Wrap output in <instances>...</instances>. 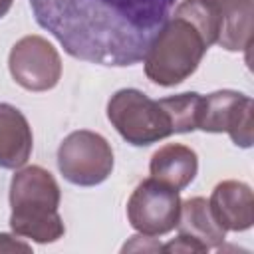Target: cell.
<instances>
[{
    "label": "cell",
    "instance_id": "6da1fadb",
    "mask_svg": "<svg viewBox=\"0 0 254 254\" xmlns=\"http://www.w3.org/2000/svg\"><path fill=\"white\" fill-rule=\"evenodd\" d=\"M177 0H30L40 28L75 60L127 67L139 64Z\"/></svg>",
    "mask_w": 254,
    "mask_h": 254
},
{
    "label": "cell",
    "instance_id": "9c48e42d",
    "mask_svg": "<svg viewBox=\"0 0 254 254\" xmlns=\"http://www.w3.org/2000/svg\"><path fill=\"white\" fill-rule=\"evenodd\" d=\"M216 222L228 232H244L254 224V194L242 181H220L208 198Z\"/></svg>",
    "mask_w": 254,
    "mask_h": 254
},
{
    "label": "cell",
    "instance_id": "7a4b0ae2",
    "mask_svg": "<svg viewBox=\"0 0 254 254\" xmlns=\"http://www.w3.org/2000/svg\"><path fill=\"white\" fill-rule=\"evenodd\" d=\"M218 16L210 0H183L153 38L143 64L145 75L161 85L175 87L189 79L206 50L216 44Z\"/></svg>",
    "mask_w": 254,
    "mask_h": 254
},
{
    "label": "cell",
    "instance_id": "4fadbf2b",
    "mask_svg": "<svg viewBox=\"0 0 254 254\" xmlns=\"http://www.w3.org/2000/svg\"><path fill=\"white\" fill-rule=\"evenodd\" d=\"M177 232L198 242L206 252L210 248H218L226 238V230L216 222L210 204L204 196H190L181 202Z\"/></svg>",
    "mask_w": 254,
    "mask_h": 254
},
{
    "label": "cell",
    "instance_id": "277c9868",
    "mask_svg": "<svg viewBox=\"0 0 254 254\" xmlns=\"http://www.w3.org/2000/svg\"><path fill=\"white\" fill-rule=\"evenodd\" d=\"M10 228L16 236L50 244L64 236L60 216L62 190L50 171L40 165L20 167L10 181Z\"/></svg>",
    "mask_w": 254,
    "mask_h": 254
},
{
    "label": "cell",
    "instance_id": "2e32d148",
    "mask_svg": "<svg viewBox=\"0 0 254 254\" xmlns=\"http://www.w3.org/2000/svg\"><path fill=\"white\" fill-rule=\"evenodd\" d=\"M151 236H145V234H137V236H131V240L121 248L123 252H129V250H161V244L159 242H153V244H147Z\"/></svg>",
    "mask_w": 254,
    "mask_h": 254
},
{
    "label": "cell",
    "instance_id": "9a60e30c",
    "mask_svg": "<svg viewBox=\"0 0 254 254\" xmlns=\"http://www.w3.org/2000/svg\"><path fill=\"white\" fill-rule=\"evenodd\" d=\"M0 252H32V246L20 238H16V234H6L0 232Z\"/></svg>",
    "mask_w": 254,
    "mask_h": 254
},
{
    "label": "cell",
    "instance_id": "7c38bea8",
    "mask_svg": "<svg viewBox=\"0 0 254 254\" xmlns=\"http://www.w3.org/2000/svg\"><path fill=\"white\" fill-rule=\"evenodd\" d=\"M218 16L216 44L226 52H244L252 44V0H210Z\"/></svg>",
    "mask_w": 254,
    "mask_h": 254
},
{
    "label": "cell",
    "instance_id": "3957f363",
    "mask_svg": "<svg viewBox=\"0 0 254 254\" xmlns=\"http://www.w3.org/2000/svg\"><path fill=\"white\" fill-rule=\"evenodd\" d=\"M200 101L196 91L151 99L141 89L123 87L109 97L107 119L129 145L147 147L175 133L196 131Z\"/></svg>",
    "mask_w": 254,
    "mask_h": 254
},
{
    "label": "cell",
    "instance_id": "5b68a950",
    "mask_svg": "<svg viewBox=\"0 0 254 254\" xmlns=\"http://www.w3.org/2000/svg\"><path fill=\"white\" fill-rule=\"evenodd\" d=\"M115 165L113 149L95 131H71L58 147V169L75 187H95L107 181Z\"/></svg>",
    "mask_w": 254,
    "mask_h": 254
},
{
    "label": "cell",
    "instance_id": "5bb4252c",
    "mask_svg": "<svg viewBox=\"0 0 254 254\" xmlns=\"http://www.w3.org/2000/svg\"><path fill=\"white\" fill-rule=\"evenodd\" d=\"M161 250L163 252H206L198 242H194L187 236H181V234H177V238H173L171 242L161 246Z\"/></svg>",
    "mask_w": 254,
    "mask_h": 254
},
{
    "label": "cell",
    "instance_id": "e0dca14e",
    "mask_svg": "<svg viewBox=\"0 0 254 254\" xmlns=\"http://www.w3.org/2000/svg\"><path fill=\"white\" fill-rule=\"evenodd\" d=\"M12 2H14V0H0V18H4V16L10 12Z\"/></svg>",
    "mask_w": 254,
    "mask_h": 254
},
{
    "label": "cell",
    "instance_id": "8992f818",
    "mask_svg": "<svg viewBox=\"0 0 254 254\" xmlns=\"http://www.w3.org/2000/svg\"><path fill=\"white\" fill-rule=\"evenodd\" d=\"M181 202L177 189L149 177L133 189L127 200V220L139 234L163 236L177 228Z\"/></svg>",
    "mask_w": 254,
    "mask_h": 254
},
{
    "label": "cell",
    "instance_id": "52a82bcc",
    "mask_svg": "<svg viewBox=\"0 0 254 254\" xmlns=\"http://www.w3.org/2000/svg\"><path fill=\"white\" fill-rule=\"evenodd\" d=\"M252 111L254 103L246 93L234 89H218L202 95L198 129L206 133H228L236 147L250 149L254 141Z\"/></svg>",
    "mask_w": 254,
    "mask_h": 254
},
{
    "label": "cell",
    "instance_id": "30bf717a",
    "mask_svg": "<svg viewBox=\"0 0 254 254\" xmlns=\"http://www.w3.org/2000/svg\"><path fill=\"white\" fill-rule=\"evenodd\" d=\"M32 147L34 135L26 115L10 103H0V167H24L32 155Z\"/></svg>",
    "mask_w": 254,
    "mask_h": 254
},
{
    "label": "cell",
    "instance_id": "ba28073f",
    "mask_svg": "<svg viewBox=\"0 0 254 254\" xmlns=\"http://www.w3.org/2000/svg\"><path fill=\"white\" fill-rule=\"evenodd\" d=\"M8 69L20 87L28 91H50L62 77V58L52 42L30 34L12 46Z\"/></svg>",
    "mask_w": 254,
    "mask_h": 254
},
{
    "label": "cell",
    "instance_id": "8fae6325",
    "mask_svg": "<svg viewBox=\"0 0 254 254\" xmlns=\"http://www.w3.org/2000/svg\"><path fill=\"white\" fill-rule=\"evenodd\" d=\"M149 173L153 179L177 190H183L194 181L198 173V157L187 145L167 143L153 153L149 163Z\"/></svg>",
    "mask_w": 254,
    "mask_h": 254
}]
</instances>
